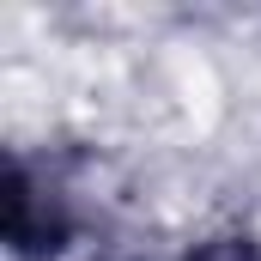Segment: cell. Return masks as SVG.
<instances>
[{"label":"cell","mask_w":261,"mask_h":261,"mask_svg":"<svg viewBox=\"0 0 261 261\" xmlns=\"http://www.w3.org/2000/svg\"><path fill=\"white\" fill-rule=\"evenodd\" d=\"M176 261H261V243L249 231H213V237L189 243Z\"/></svg>","instance_id":"6da1fadb"}]
</instances>
